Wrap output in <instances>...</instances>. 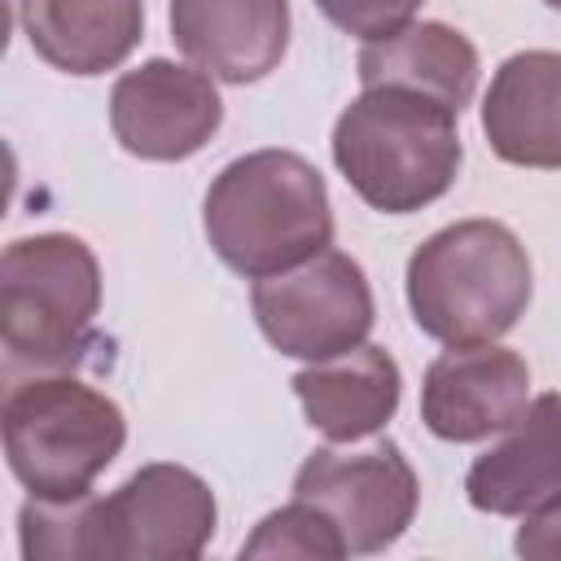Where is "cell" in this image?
Listing matches in <instances>:
<instances>
[{
    "label": "cell",
    "mask_w": 561,
    "mask_h": 561,
    "mask_svg": "<svg viewBox=\"0 0 561 561\" xmlns=\"http://www.w3.org/2000/svg\"><path fill=\"white\" fill-rule=\"evenodd\" d=\"M465 495L478 513L526 517L561 495V394H539L526 412L486 447L469 473Z\"/></svg>",
    "instance_id": "obj_13"
},
{
    "label": "cell",
    "mask_w": 561,
    "mask_h": 561,
    "mask_svg": "<svg viewBox=\"0 0 561 561\" xmlns=\"http://www.w3.org/2000/svg\"><path fill=\"white\" fill-rule=\"evenodd\" d=\"M219 526L215 491L202 473L149 460L110 495L35 500L18 508L26 561H197Z\"/></svg>",
    "instance_id": "obj_1"
},
{
    "label": "cell",
    "mask_w": 561,
    "mask_h": 561,
    "mask_svg": "<svg viewBox=\"0 0 561 561\" xmlns=\"http://www.w3.org/2000/svg\"><path fill=\"white\" fill-rule=\"evenodd\" d=\"M482 136L508 167L561 171V53L526 48L495 66L482 96Z\"/></svg>",
    "instance_id": "obj_12"
},
{
    "label": "cell",
    "mask_w": 561,
    "mask_h": 561,
    "mask_svg": "<svg viewBox=\"0 0 561 561\" xmlns=\"http://www.w3.org/2000/svg\"><path fill=\"white\" fill-rule=\"evenodd\" d=\"M530 403V368L500 342L447 346L421 377V421L443 443L504 434Z\"/></svg>",
    "instance_id": "obj_10"
},
{
    "label": "cell",
    "mask_w": 561,
    "mask_h": 561,
    "mask_svg": "<svg viewBox=\"0 0 561 561\" xmlns=\"http://www.w3.org/2000/svg\"><path fill=\"white\" fill-rule=\"evenodd\" d=\"M408 311L443 346L500 342L517 329L535 294L522 237L500 219H456L408 259Z\"/></svg>",
    "instance_id": "obj_3"
},
{
    "label": "cell",
    "mask_w": 561,
    "mask_h": 561,
    "mask_svg": "<svg viewBox=\"0 0 561 561\" xmlns=\"http://www.w3.org/2000/svg\"><path fill=\"white\" fill-rule=\"evenodd\" d=\"M355 75L364 88H408L460 114L478 92L482 61L465 31L447 22H408L403 31L364 44Z\"/></svg>",
    "instance_id": "obj_16"
},
{
    "label": "cell",
    "mask_w": 561,
    "mask_h": 561,
    "mask_svg": "<svg viewBox=\"0 0 561 561\" xmlns=\"http://www.w3.org/2000/svg\"><path fill=\"white\" fill-rule=\"evenodd\" d=\"M456 110L408 88H364L333 123V167L381 215L438 202L465 162Z\"/></svg>",
    "instance_id": "obj_4"
},
{
    "label": "cell",
    "mask_w": 561,
    "mask_h": 561,
    "mask_svg": "<svg viewBox=\"0 0 561 561\" xmlns=\"http://www.w3.org/2000/svg\"><path fill=\"white\" fill-rule=\"evenodd\" d=\"M302 416L329 443H359L381 434L403 399V373L386 346L359 342L333 359H316L294 373Z\"/></svg>",
    "instance_id": "obj_14"
},
{
    "label": "cell",
    "mask_w": 561,
    "mask_h": 561,
    "mask_svg": "<svg viewBox=\"0 0 561 561\" xmlns=\"http://www.w3.org/2000/svg\"><path fill=\"white\" fill-rule=\"evenodd\" d=\"M250 311L259 333L280 355L302 364L355 351L377 324V302L364 267L333 245L280 276L254 280Z\"/></svg>",
    "instance_id": "obj_7"
},
{
    "label": "cell",
    "mask_w": 561,
    "mask_h": 561,
    "mask_svg": "<svg viewBox=\"0 0 561 561\" xmlns=\"http://www.w3.org/2000/svg\"><path fill=\"white\" fill-rule=\"evenodd\" d=\"M18 22L39 61L61 75L118 70L145 35V0H18Z\"/></svg>",
    "instance_id": "obj_15"
},
{
    "label": "cell",
    "mask_w": 561,
    "mask_h": 561,
    "mask_svg": "<svg viewBox=\"0 0 561 561\" xmlns=\"http://www.w3.org/2000/svg\"><path fill=\"white\" fill-rule=\"evenodd\" d=\"M543 4H548V9H557V13H561V0H543Z\"/></svg>",
    "instance_id": "obj_20"
},
{
    "label": "cell",
    "mask_w": 561,
    "mask_h": 561,
    "mask_svg": "<svg viewBox=\"0 0 561 561\" xmlns=\"http://www.w3.org/2000/svg\"><path fill=\"white\" fill-rule=\"evenodd\" d=\"M175 48L219 83L267 79L289 48V0H171Z\"/></svg>",
    "instance_id": "obj_11"
},
{
    "label": "cell",
    "mask_w": 561,
    "mask_h": 561,
    "mask_svg": "<svg viewBox=\"0 0 561 561\" xmlns=\"http://www.w3.org/2000/svg\"><path fill=\"white\" fill-rule=\"evenodd\" d=\"M202 232L228 272L280 276L333 245L329 184L294 149L241 153L210 180Z\"/></svg>",
    "instance_id": "obj_2"
},
{
    "label": "cell",
    "mask_w": 561,
    "mask_h": 561,
    "mask_svg": "<svg viewBox=\"0 0 561 561\" xmlns=\"http://www.w3.org/2000/svg\"><path fill=\"white\" fill-rule=\"evenodd\" d=\"M0 438L9 473L26 495L79 500L92 495V482L118 460L127 416L105 390L70 373H31L4 394Z\"/></svg>",
    "instance_id": "obj_5"
},
{
    "label": "cell",
    "mask_w": 561,
    "mask_h": 561,
    "mask_svg": "<svg viewBox=\"0 0 561 561\" xmlns=\"http://www.w3.org/2000/svg\"><path fill=\"white\" fill-rule=\"evenodd\" d=\"M241 557H272V561H342L351 557L342 530L329 513L307 500H289L285 508L267 513L245 539Z\"/></svg>",
    "instance_id": "obj_17"
},
{
    "label": "cell",
    "mask_w": 561,
    "mask_h": 561,
    "mask_svg": "<svg viewBox=\"0 0 561 561\" xmlns=\"http://www.w3.org/2000/svg\"><path fill=\"white\" fill-rule=\"evenodd\" d=\"M294 500L329 513L351 557H373L408 535L421 504V482L403 447L390 438L373 443L368 451L316 447L294 473Z\"/></svg>",
    "instance_id": "obj_8"
},
{
    "label": "cell",
    "mask_w": 561,
    "mask_h": 561,
    "mask_svg": "<svg viewBox=\"0 0 561 561\" xmlns=\"http://www.w3.org/2000/svg\"><path fill=\"white\" fill-rule=\"evenodd\" d=\"M337 31L373 44V39H386L394 31H403L408 22H416L421 4L425 0H311Z\"/></svg>",
    "instance_id": "obj_18"
},
{
    "label": "cell",
    "mask_w": 561,
    "mask_h": 561,
    "mask_svg": "<svg viewBox=\"0 0 561 561\" xmlns=\"http://www.w3.org/2000/svg\"><path fill=\"white\" fill-rule=\"evenodd\" d=\"M224 123L219 88L206 70L149 57L110 88V131L140 162H184Z\"/></svg>",
    "instance_id": "obj_9"
},
{
    "label": "cell",
    "mask_w": 561,
    "mask_h": 561,
    "mask_svg": "<svg viewBox=\"0 0 561 561\" xmlns=\"http://www.w3.org/2000/svg\"><path fill=\"white\" fill-rule=\"evenodd\" d=\"M513 552L526 561H561V495L522 517L513 535Z\"/></svg>",
    "instance_id": "obj_19"
},
{
    "label": "cell",
    "mask_w": 561,
    "mask_h": 561,
    "mask_svg": "<svg viewBox=\"0 0 561 561\" xmlns=\"http://www.w3.org/2000/svg\"><path fill=\"white\" fill-rule=\"evenodd\" d=\"M101 316V263L75 232L18 237L0 254V342L9 368L66 373Z\"/></svg>",
    "instance_id": "obj_6"
}]
</instances>
